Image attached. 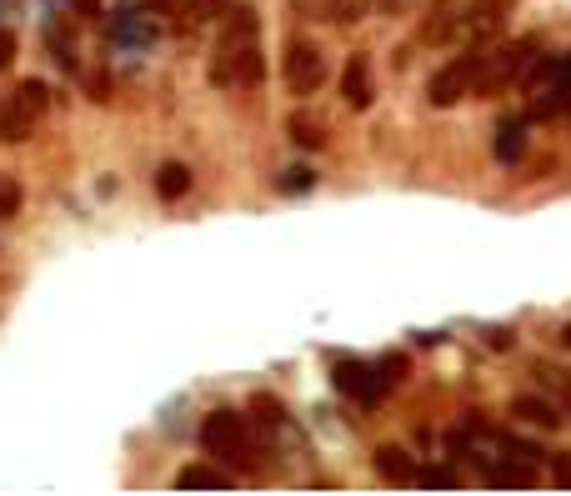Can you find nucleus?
<instances>
[{"mask_svg":"<svg viewBox=\"0 0 571 496\" xmlns=\"http://www.w3.org/2000/svg\"><path fill=\"white\" fill-rule=\"evenodd\" d=\"M461 15H467V0H431L416 26V46H427V51L461 46Z\"/></svg>","mask_w":571,"mask_h":496,"instance_id":"nucleus-6","label":"nucleus"},{"mask_svg":"<svg viewBox=\"0 0 571 496\" xmlns=\"http://www.w3.org/2000/svg\"><path fill=\"white\" fill-rule=\"evenodd\" d=\"M561 341H567V346H571V321H567V331H561Z\"/></svg>","mask_w":571,"mask_h":496,"instance_id":"nucleus-34","label":"nucleus"},{"mask_svg":"<svg viewBox=\"0 0 571 496\" xmlns=\"http://www.w3.org/2000/svg\"><path fill=\"white\" fill-rule=\"evenodd\" d=\"M71 5H76L86 21H91V15H101V0H71Z\"/></svg>","mask_w":571,"mask_h":496,"instance_id":"nucleus-31","label":"nucleus"},{"mask_svg":"<svg viewBox=\"0 0 571 496\" xmlns=\"http://www.w3.org/2000/svg\"><path fill=\"white\" fill-rule=\"evenodd\" d=\"M341 101H346L351 111H371V101H377V71H371V55L366 51L346 55V71H341Z\"/></svg>","mask_w":571,"mask_h":496,"instance_id":"nucleus-9","label":"nucleus"},{"mask_svg":"<svg viewBox=\"0 0 571 496\" xmlns=\"http://www.w3.org/2000/svg\"><path fill=\"white\" fill-rule=\"evenodd\" d=\"M511 5L517 0H467V15H461V46H492L511 21Z\"/></svg>","mask_w":571,"mask_h":496,"instance_id":"nucleus-7","label":"nucleus"},{"mask_svg":"<svg viewBox=\"0 0 571 496\" xmlns=\"http://www.w3.org/2000/svg\"><path fill=\"white\" fill-rule=\"evenodd\" d=\"M421 486H456V471H446V467H427L421 476H416Z\"/></svg>","mask_w":571,"mask_h":496,"instance_id":"nucleus-27","label":"nucleus"},{"mask_svg":"<svg viewBox=\"0 0 571 496\" xmlns=\"http://www.w3.org/2000/svg\"><path fill=\"white\" fill-rule=\"evenodd\" d=\"M86 96H91V101H111V76H105V71H96V76L86 80Z\"/></svg>","mask_w":571,"mask_h":496,"instance_id":"nucleus-29","label":"nucleus"},{"mask_svg":"<svg viewBox=\"0 0 571 496\" xmlns=\"http://www.w3.org/2000/svg\"><path fill=\"white\" fill-rule=\"evenodd\" d=\"M486 336H492V346H496V352H502V346H511V341H517V336H511V331H486Z\"/></svg>","mask_w":571,"mask_h":496,"instance_id":"nucleus-32","label":"nucleus"},{"mask_svg":"<svg viewBox=\"0 0 571 496\" xmlns=\"http://www.w3.org/2000/svg\"><path fill=\"white\" fill-rule=\"evenodd\" d=\"M551 482L571 486V452H557V457H551Z\"/></svg>","mask_w":571,"mask_h":496,"instance_id":"nucleus-28","label":"nucleus"},{"mask_svg":"<svg viewBox=\"0 0 571 496\" xmlns=\"http://www.w3.org/2000/svg\"><path fill=\"white\" fill-rule=\"evenodd\" d=\"M231 11V0H186V15H191V26H206V21H221Z\"/></svg>","mask_w":571,"mask_h":496,"instance_id":"nucleus-23","label":"nucleus"},{"mask_svg":"<svg viewBox=\"0 0 571 496\" xmlns=\"http://www.w3.org/2000/svg\"><path fill=\"white\" fill-rule=\"evenodd\" d=\"M15 51H21V40H15V30H11V26H0V71H11Z\"/></svg>","mask_w":571,"mask_h":496,"instance_id":"nucleus-26","label":"nucleus"},{"mask_svg":"<svg viewBox=\"0 0 571 496\" xmlns=\"http://www.w3.org/2000/svg\"><path fill=\"white\" fill-rule=\"evenodd\" d=\"M536 55H542V36H536V30L532 36L507 40V46H486V51H481V71H477V91L471 96H502V91H511V86H521Z\"/></svg>","mask_w":571,"mask_h":496,"instance_id":"nucleus-3","label":"nucleus"},{"mask_svg":"<svg viewBox=\"0 0 571 496\" xmlns=\"http://www.w3.org/2000/svg\"><path fill=\"white\" fill-rule=\"evenodd\" d=\"M486 486H536V467L507 457L502 467H486Z\"/></svg>","mask_w":571,"mask_h":496,"instance_id":"nucleus-17","label":"nucleus"},{"mask_svg":"<svg viewBox=\"0 0 571 496\" xmlns=\"http://www.w3.org/2000/svg\"><path fill=\"white\" fill-rule=\"evenodd\" d=\"M411 0H371V11H386V15H396V11H406Z\"/></svg>","mask_w":571,"mask_h":496,"instance_id":"nucleus-30","label":"nucleus"},{"mask_svg":"<svg viewBox=\"0 0 571 496\" xmlns=\"http://www.w3.org/2000/svg\"><path fill=\"white\" fill-rule=\"evenodd\" d=\"M11 96H15V105H21V111H26V116L36 120V126L46 120V111H51V86H46V80H36V76L21 80V86H15Z\"/></svg>","mask_w":571,"mask_h":496,"instance_id":"nucleus-16","label":"nucleus"},{"mask_svg":"<svg viewBox=\"0 0 571 496\" xmlns=\"http://www.w3.org/2000/svg\"><path fill=\"white\" fill-rule=\"evenodd\" d=\"M216 91H236V86H261L266 76V55H261V15L246 0H231V11L221 15V36L211 46V66H206Z\"/></svg>","mask_w":571,"mask_h":496,"instance_id":"nucleus-1","label":"nucleus"},{"mask_svg":"<svg viewBox=\"0 0 571 496\" xmlns=\"http://www.w3.org/2000/svg\"><path fill=\"white\" fill-rule=\"evenodd\" d=\"M496 446H502V457H517V461L542 467V446L536 442H521V436H511V431H496Z\"/></svg>","mask_w":571,"mask_h":496,"instance_id":"nucleus-20","label":"nucleus"},{"mask_svg":"<svg viewBox=\"0 0 571 496\" xmlns=\"http://www.w3.org/2000/svg\"><path fill=\"white\" fill-rule=\"evenodd\" d=\"M145 5H151V11H170V5H176V0H145Z\"/></svg>","mask_w":571,"mask_h":496,"instance_id":"nucleus-33","label":"nucleus"},{"mask_svg":"<svg viewBox=\"0 0 571 496\" xmlns=\"http://www.w3.org/2000/svg\"><path fill=\"white\" fill-rule=\"evenodd\" d=\"M331 386H337L341 396H351L356 406H377L381 396H386V381H381L377 366L356 361V356H346V361L331 366Z\"/></svg>","mask_w":571,"mask_h":496,"instance_id":"nucleus-8","label":"nucleus"},{"mask_svg":"<svg viewBox=\"0 0 571 496\" xmlns=\"http://www.w3.org/2000/svg\"><path fill=\"white\" fill-rule=\"evenodd\" d=\"M377 371H381V381H386V392H396V386L406 381V371H411V361H406L402 352H391V356H381L377 361Z\"/></svg>","mask_w":571,"mask_h":496,"instance_id":"nucleus-24","label":"nucleus"},{"mask_svg":"<svg viewBox=\"0 0 571 496\" xmlns=\"http://www.w3.org/2000/svg\"><path fill=\"white\" fill-rule=\"evenodd\" d=\"M251 417H256L261 427H286L281 402H276V396H266V392H256V396H251Z\"/></svg>","mask_w":571,"mask_h":496,"instance_id":"nucleus-22","label":"nucleus"},{"mask_svg":"<svg viewBox=\"0 0 571 496\" xmlns=\"http://www.w3.org/2000/svg\"><path fill=\"white\" fill-rule=\"evenodd\" d=\"M481 51L486 46H461V55L456 61H446L436 76H431V86H427V101L436 105V111H452L461 96H471L477 91V71H481Z\"/></svg>","mask_w":571,"mask_h":496,"instance_id":"nucleus-4","label":"nucleus"},{"mask_svg":"<svg viewBox=\"0 0 571 496\" xmlns=\"http://www.w3.org/2000/svg\"><path fill=\"white\" fill-rule=\"evenodd\" d=\"M532 377L542 381V392L561 406V417H571V366H557V361H536Z\"/></svg>","mask_w":571,"mask_h":496,"instance_id":"nucleus-12","label":"nucleus"},{"mask_svg":"<svg viewBox=\"0 0 571 496\" xmlns=\"http://www.w3.org/2000/svg\"><path fill=\"white\" fill-rule=\"evenodd\" d=\"M521 156H526V116H507L496 126V161L517 166Z\"/></svg>","mask_w":571,"mask_h":496,"instance_id":"nucleus-13","label":"nucleus"},{"mask_svg":"<svg viewBox=\"0 0 571 496\" xmlns=\"http://www.w3.org/2000/svg\"><path fill=\"white\" fill-rule=\"evenodd\" d=\"M201 452H206L211 461L231 467V471H256L261 467L256 436H251V417L231 411V406H216V411L201 421Z\"/></svg>","mask_w":571,"mask_h":496,"instance_id":"nucleus-2","label":"nucleus"},{"mask_svg":"<svg viewBox=\"0 0 571 496\" xmlns=\"http://www.w3.org/2000/svg\"><path fill=\"white\" fill-rule=\"evenodd\" d=\"M30 131H36V120L15 105V96H5V101H0V141L21 145V141H30Z\"/></svg>","mask_w":571,"mask_h":496,"instance_id":"nucleus-15","label":"nucleus"},{"mask_svg":"<svg viewBox=\"0 0 571 496\" xmlns=\"http://www.w3.org/2000/svg\"><path fill=\"white\" fill-rule=\"evenodd\" d=\"M186 191H191V170H186L181 161H166V166L156 170V196L161 201H181Z\"/></svg>","mask_w":571,"mask_h":496,"instance_id":"nucleus-18","label":"nucleus"},{"mask_svg":"<svg viewBox=\"0 0 571 496\" xmlns=\"http://www.w3.org/2000/svg\"><path fill=\"white\" fill-rule=\"evenodd\" d=\"M176 486H186V492H221V486H231V467H206V461H195V467H181Z\"/></svg>","mask_w":571,"mask_h":496,"instance_id":"nucleus-14","label":"nucleus"},{"mask_svg":"<svg viewBox=\"0 0 571 496\" xmlns=\"http://www.w3.org/2000/svg\"><path fill=\"white\" fill-rule=\"evenodd\" d=\"M312 186H316V170H312V166H291V170L281 176V191H286V196H296V191H312Z\"/></svg>","mask_w":571,"mask_h":496,"instance_id":"nucleus-25","label":"nucleus"},{"mask_svg":"<svg viewBox=\"0 0 571 496\" xmlns=\"http://www.w3.org/2000/svg\"><path fill=\"white\" fill-rule=\"evenodd\" d=\"M281 80L286 91L296 96V101H306V96H316L326 86V51L316 46V40H291L286 46V61H281Z\"/></svg>","mask_w":571,"mask_h":496,"instance_id":"nucleus-5","label":"nucleus"},{"mask_svg":"<svg viewBox=\"0 0 571 496\" xmlns=\"http://www.w3.org/2000/svg\"><path fill=\"white\" fill-rule=\"evenodd\" d=\"M21 201H26L21 181H15V176H0V221H15V216H21Z\"/></svg>","mask_w":571,"mask_h":496,"instance_id":"nucleus-21","label":"nucleus"},{"mask_svg":"<svg viewBox=\"0 0 571 496\" xmlns=\"http://www.w3.org/2000/svg\"><path fill=\"white\" fill-rule=\"evenodd\" d=\"M286 131H291V141H296L301 151H321V145H326L321 120H316V116H306V111H296V116L286 120Z\"/></svg>","mask_w":571,"mask_h":496,"instance_id":"nucleus-19","label":"nucleus"},{"mask_svg":"<svg viewBox=\"0 0 571 496\" xmlns=\"http://www.w3.org/2000/svg\"><path fill=\"white\" fill-rule=\"evenodd\" d=\"M511 417L526 421V427H536V431H557L561 427V406L546 392L542 396H517V402H511Z\"/></svg>","mask_w":571,"mask_h":496,"instance_id":"nucleus-10","label":"nucleus"},{"mask_svg":"<svg viewBox=\"0 0 571 496\" xmlns=\"http://www.w3.org/2000/svg\"><path fill=\"white\" fill-rule=\"evenodd\" d=\"M377 476L386 486H411L421 471H416V461H411L406 446H377Z\"/></svg>","mask_w":571,"mask_h":496,"instance_id":"nucleus-11","label":"nucleus"}]
</instances>
